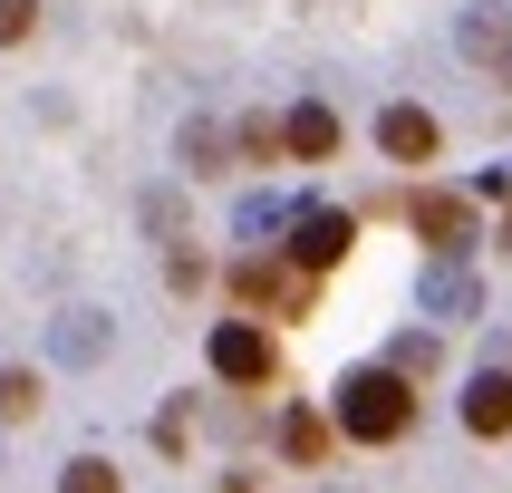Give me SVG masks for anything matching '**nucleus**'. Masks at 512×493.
Segmentation results:
<instances>
[{
  "mask_svg": "<svg viewBox=\"0 0 512 493\" xmlns=\"http://www.w3.org/2000/svg\"><path fill=\"white\" fill-rule=\"evenodd\" d=\"M416 310H426V319H474V310H484V281H474V261H426V281H416Z\"/></svg>",
  "mask_w": 512,
  "mask_h": 493,
  "instance_id": "39448f33",
  "label": "nucleus"
},
{
  "mask_svg": "<svg viewBox=\"0 0 512 493\" xmlns=\"http://www.w3.org/2000/svg\"><path fill=\"white\" fill-rule=\"evenodd\" d=\"M29 20H39V0H0V49H10V39H29Z\"/></svg>",
  "mask_w": 512,
  "mask_h": 493,
  "instance_id": "aec40b11",
  "label": "nucleus"
},
{
  "mask_svg": "<svg viewBox=\"0 0 512 493\" xmlns=\"http://www.w3.org/2000/svg\"><path fill=\"white\" fill-rule=\"evenodd\" d=\"M281 145L300 155V165H329V155H339V107H319V97H310V107H290L281 116Z\"/></svg>",
  "mask_w": 512,
  "mask_h": 493,
  "instance_id": "1a4fd4ad",
  "label": "nucleus"
},
{
  "mask_svg": "<svg viewBox=\"0 0 512 493\" xmlns=\"http://www.w3.org/2000/svg\"><path fill=\"white\" fill-rule=\"evenodd\" d=\"M242 155H261V165H271V155H290V145H281V126H271V116H242Z\"/></svg>",
  "mask_w": 512,
  "mask_h": 493,
  "instance_id": "a211bd4d",
  "label": "nucleus"
},
{
  "mask_svg": "<svg viewBox=\"0 0 512 493\" xmlns=\"http://www.w3.org/2000/svg\"><path fill=\"white\" fill-rule=\"evenodd\" d=\"M39 416V377L29 368H0V426H29Z\"/></svg>",
  "mask_w": 512,
  "mask_h": 493,
  "instance_id": "dca6fc26",
  "label": "nucleus"
},
{
  "mask_svg": "<svg viewBox=\"0 0 512 493\" xmlns=\"http://www.w3.org/2000/svg\"><path fill=\"white\" fill-rule=\"evenodd\" d=\"M329 416H339L348 445H397V435L416 426V377H397L387 358H377V368H348L339 397H329Z\"/></svg>",
  "mask_w": 512,
  "mask_h": 493,
  "instance_id": "f257e3e1",
  "label": "nucleus"
},
{
  "mask_svg": "<svg viewBox=\"0 0 512 493\" xmlns=\"http://www.w3.org/2000/svg\"><path fill=\"white\" fill-rule=\"evenodd\" d=\"M165 281H174V290H203V252H184V242H174V252H165Z\"/></svg>",
  "mask_w": 512,
  "mask_h": 493,
  "instance_id": "6ab92c4d",
  "label": "nucleus"
},
{
  "mask_svg": "<svg viewBox=\"0 0 512 493\" xmlns=\"http://www.w3.org/2000/svg\"><path fill=\"white\" fill-rule=\"evenodd\" d=\"M348 242H358V213H339V203H300V223H290V261H300V271H339Z\"/></svg>",
  "mask_w": 512,
  "mask_h": 493,
  "instance_id": "20e7f679",
  "label": "nucleus"
},
{
  "mask_svg": "<svg viewBox=\"0 0 512 493\" xmlns=\"http://www.w3.org/2000/svg\"><path fill=\"white\" fill-rule=\"evenodd\" d=\"M290 223H300V213H290L281 194H242V203H232V232H242V242H261V232H290Z\"/></svg>",
  "mask_w": 512,
  "mask_h": 493,
  "instance_id": "4468645a",
  "label": "nucleus"
},
{
  "mask_svg": "<svg viewBox=\"0 0 512 493\" xmlns=\"http://www.w3.org/2000/svg\"><path fill=\"white\" fill-rule=\"evenodd\" d=\"M232 300H242V310H310V271H281V261H242V271H232Z\"/></svg>",
  "mask_w": 512,
  "mask_h": 493,
  "instance_id": "423d86ee",
  "label": "nucleus"
},
{
  "mask_svg": "<svg viewBox=\"0 0 512 493\" xmlns=\"http://www.w3.org/2000/svg\"><path fill=\"white\" fill-rule=\"evenodd\" d=\"M387 368H397V377H435V339H426V329H406V339L387 348Z\"/></svg>",
  "mask_w": 512,
  "mask_h": 493,
  "instance_id": "f3484780",
  "label": "nucleus"
},
{
  "mask_svg": "<svg viewBox=\"0 0 512 493\" xmlns=\"http://www.w3.org/2000/svg\"><path fill=\"white\" fill-rule=\"evenodd\" d=\"M203 358H213L223 387H271V377H281V348H271L261 319H213V348H203Z\"/></svg>",
  "mask_w": 512,
  "mask_h": 493,
  "instance_id": "f03ea898",
  "label": "nucleus"
},
{
  "mask_svg": "<svg viewBox=\"0 0 512 493\" xmlns=\"http://www.w3.org/2000/svg\"><path fill=\"white\" fill-rule=\"evenodd\" d=\"M464 435H512V368H484L464 387Z\"/></svg>",
  "mask_w": 512,
  "mask_h": 493,
  "instance_id": "9d476101",
  "label": "nucleus"
},
{
  "mask_svg": "<svg viewBox=\"0 0 512 493\" xmlns=\"http://www.w3.org/2000/svg\"><path fill=\"white\" fill-rule=\"evenodd\" d=\"M58 493H126V474H116L107 455H68L58 464Z\"/></svg>",
  "mask_w": 512,
  "mask_h": 493,
  "instance_id": "2eb2a0df",
  "label": "nucleus"
},
{
  "mask_svg": "<svg viewBox=\"0 0 512 493\" xmlns=\"http://www.w3.org/2000/svg\"><path fill=\"white\" fill-rule=\"evenodd\" d=\"M377 145H387L397 165H426V155H435V116L426 107H387V116H377Z\"/></svg>",
  "mask_w": 512,
  "mask_h": 493,
  "instance_id": "9b49d317",
  "label": "nucleus"
},
{
  "mask_svg": "<svg viewBox=\"0 0 512 493\" xmlns=\"http://www.w3.org/2000/svg\"><path fill=\"white\" fill-rule=\"evenodd\" d=\"M107 348H116L107 310H58V319H49V358H58V368H97Z\"/></svg>",
  "mask_w": 512,
  "mask_h": 493,
  "instance_id": "6e6552de",
  "label": "nucleus"
},
{
  "mask_svg": "<svg viewBox=\"0 0 512 493\" xmlns=\"http://www.w3.org/2000/svg\"><path fill=\"white\" fill-rule=\"evenodd\" d=\"M455 49L474 58V68H493V78H512V10H503V0L464 10V20H455Z\"/></svg>",
  "mask_w": 512,
  "mask_h": 493,
  "instance_id": "0eeeda50",
  "label": "nucleus"
},
{
  "mask_svg": "<svg viewBox=\"0 0 512 493\" xmlns=\"http://www.w3.org/2000/svg\"><path fill=\"white\" fill-rule=\"evenodd\" d=\"M329 435H339V416L290 406V416H281V455H290V464H319V455H329Z\"/></svg>",
  "mask_w": 512,
  "mask_h": 493,
  "instance_id": "f8f14e48",
  "label": "nucleus"
},
{
  "mask_svg": "<svg viewBox=\"0 0 512 493\" xmlns=\"http://www.w3.org/2000/svg\"><path fill=\"white\" fill-rule=\"evenodd\" d=\"M406 232L435 242V261H464L474 252V203L445 194V184H426V194H406Z\"/></svg>",
  "mask_w": 512,
  "mask_h": 493,
  "instance_id": "7ed1b4c3",
  "label": "nucleus"
},
{
  "mask_svg": "<svg viewBox=\"0 0 512 493\" xmlns=\"http://www.w3.org/2000/svg\"><path fill=\"white\" fill-rule=\"evenodd\" d=\"M232 145H242V136H223L213 116H194V126H184V174H223Z\"/></svg>",
  "mask_w": 512,
  "mask_h": 493,
  "instance_id": "ddd939ff",
  "label": "nucleus"
}]
</instances>
